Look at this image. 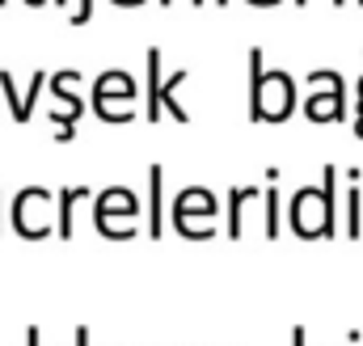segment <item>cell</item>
I'll return each instance as SVG.
<instances>
[{"label":"cell","mask_w":363,"mask_h":346,"mask_svg":"<svg viewBox=\"0 0 363 346\" xmlns=\"http://www.w3.org/2000/svg\"><path fill=\"white\" fill-rule=\"evenodd\" d=\"M26 346H43V330H38V325L26 330Z\"/></svg>","instance_id":"d6986e66"},{"label":"cell","mask_w":363,"mask_h":346,"mask_svg":"<svg viewBox=\"0 0 363 346\" xmlns=\"http://www.w3.org/2000/svg\"><path fill=\"white\" fill-rule=\"evenodd\" d=\"M291 4H300V9H304V4H308V0H291Z\"/></svg>","instance_id":"4dcf8cb0"},{"label":"cell","mask_w":363,"mask_h":346,"mask_svg":"<svg viewBox=\"0 0 363 346\" xmlns=\"http://www.w3.org/2000/svg\"><path fill=\"white\" fill-rule=\"evenodd\" d=\"M0 233H4V194H0Z\"/></svg>","instance_id":"4316f807"},{"label":"cell","mask_w":363,"mask_h":346,"mask_svg":"<svg viewBox=\"0 0 363 346\" xmlns=\"http://www.w3.org/2000/svg\"><path fill=\"white\" fill-rule=\"evenodd\" d=\"M4 4H9V0H0V9H4Z\"/></svg>","instance_id":"d6a6232c"},{"label":"cell","mask_w":363,"mask_h":346,"mask_svg":"<svg viewBox=\"0 0 363 346\" xmlns=\"http://www.w3.org/2000/svg\"><path fill=\"white\" fill-rule=\"evenodd\" d=\"M140 194L127 190V186H106L97 190L93 199V228L106 237V241H131L135 228H140Z\"/></svg>","instance_id":"8992f818"},{"label":"cell","mask_w":363,"mask_h":346,"mask_svg":"<svg viewBox=\"0 0 363 346\" xmlns=\"http://www.w3.org/2000/svg\"><path fill=\"white\" fill-rule=\"evenodd\" d=\"M97 199L89 186H64V190H55V224H60V241H72L77 237V207L81 203H89Z\"/></svg>","instance_id":"8fae6325"},{"label":"cell","mask_w":363,"mask_h":346,"mask_svg":"<svg viewBox=\"0 0 363 346\" xmlns=\"http://www.w3.org/2000/svg\"><path fill=\"white\" fill-rule=\"evenodd\" d=\"M245 4H254V9H274V4H283V0H245Z\"/></svg>","instance_id":"d4e9b609"},{"label":"cell","mask_w":363,"mask_h":346,"mask_svg":"<svg viewBox=\"0 0 363 346\" xmlns=\"http://www.w3.org/2000/svg\"><path fill=\"white\" fill-rule=\"evenodd\" d=\"M220 211H224V203L207 186H182L169 203V224L182 233V241H211Z\"/></svg>","instance_id":"3957f363"},{"label":"cell","mask_w":363,"mask_h":346,"mask_svg":"<svg viewBox=\"0 0 363 346\" xmlns=\"http://www.w3.org/2000/svg\"><path fill=\"white\" fill-rule=\"evenodd\" d=\"M114 9H140V4H148V0H110Z\"/></svg>","instance_id":"603a6c76"},{"label":"cell","mask_w":363,"mask_h":346,"mask_svg":"<svg viewBox=\"0 0 363 346\" xmlns=\"http://www.w3.org/2000/svg\"><path fill=\"white\" fill-rule=\"evenodd\" d=\"M135 97H140V85H135V77L123 72V68L97 72V81H93V89H89L93 114H97L101 123H118V127L140 114V110H135Z\"/></svg>","instance_id":"52a82bcc"},{"label":"cell","mask_w":363,"mask_h":346,"mask_svg":"<svg viewBox=\"0 0 363 346\" xmlns=\"http://www.w3.org/2000/svg\"><path fill=\"white\" fill-rule=\"evenodd\" d=\"M186 81H190V72H186V68H178V72H169V81L161 85V110H165L174 123H182V127L190 123V110H182V101H178V89L186 85Z\"/></svg>","instance_id":"2e32d148"},{"label":"cell","mask_w":363,"mask_h":346,"mask_svg":"<svg viewBox=\"0 0 363 346\" xmlns=\"http://www.w3.org/2000/svg\"><path fill=\"white\" fill-rule=\"evenodd\" d=\"M77 81H81V72H77V68H60V72H51L47 93L55 97V106L47 110V118H51V127H55V144H72V135H77V127H81L85 110H93L89 97L72 93Z\"/></svg>","instance_id":"ba28073f"},{"label":"cell","mask_w":363,"mask_h":346,"mask_svg":"<svg viewBox=\"0 0 363 346\" xmlns=\"http://www.w3.org/2000/svg\"><path fill=\"white\" fill-rule=\"evenodd\" d=\"M355 110H363V72L355 77Z\"/></svg>","instance_id":"7402d4cb"},{"label":"cell","mask_w":363,"mask_h":346,"mask_svg":"<svg viewBox=\"0 0 363 346\" xmlns=\"http://www.w3.org/2000/svg\"><path fill=\"white\" fill-rule=\"evenodd\" d=\"M21 4H30V9H43V4H47V0H21Z\"/></svg>","instance_id":"484cf974"},{"label":"cell","mask_w":363,"mask_h":346,"mask_svg":"<svg viewBox=\"0 0 363 346\" xmlns=\"http://www.w3.org/2000/svg\"><path fill=\"white\" fill-rule=\"evenodd\" d=\"M262 216H267V241L283 237V199H279V165L267 169V194H262Z\"/></svg>","instance_id":"5bb4252c"},{"label":"cell","mask_w":363,"mask_h":346,"mask_svg":"<svg viewBox=\"0 0 363 346\" xmlns=\"http://www.w3.org/2000/svg\"><path fill=\"white\" fill-rule=\"evenodd\" d=\"M347 173V199H342V233L351 237V241H359L363 237V173L351 165Z\"/></svg>","instance_id":"7c38bea8"},{"label":"cell","mask_w":363,"mask_h":346,"mask_svg":"<svg viewBox=\"0 0 363 346\" xmlns=\"http://www.w3.org/2000/svg\"><path fill=\"white\" fill-rule=\"evenodd\" d=\"M144 64H148V123H161L165 118V110H161V64H165V55H161V47H148V55H144Z\"/></svg>","instance_id":"9a60e30c"},{"label":"cell","mask_w":363,"mask_h":346,"mask_svg":"<svg viewBox=\"0 0 363 346\" xmlns=\"http://www.w3.org/2000/svg\"><path fill=\"white\" fill-rule=\"evenodd\" d=\"M308 342V334H304V325H296V330H291V346H304Z\"/></svg>","instance_id":"44dd1931"},{"label":"cell","mask_w":363,"mask_h":346,"mask_svg":"<svg viewBox=\"0 0 363 346\" xmlns=\"http://www.w3.org/2000/svg\"><path fill=\"white\" fill-rule=\"evenodd\" d=\"M300 110L296 77L283 68H267V51L250 47V123H287Z\"/></svg>","instance_id":"7a4b0ae2"},{"label":"cell","mask_w":363,"mask_h":346,"mask_svg":"<svg viewBox=\"0 0 363 346\" xmlns=\"http://www.w3.org/2000/svg\"><path fill=\"white\" fill-rule=\"evenodd\" d=\"M157 4H161V9H169V4H178V0H157ZM186 4H190V9H203L207 0H186Z\"/></svg>","instance_id":"cb8c5ba5"},{"label":"cell","mask_w":363,"mask_h":346,"mask_svg":"<svg viewBox=\"0 0 363 346\" xmlns=\"http://www.w3.org/2000/svg\"><path fill=\"white\" fill-rule=\"evenodd\" d=\"M347 4H351V0H334V9H347Z\"/></svg>","instance_id":"f1b7e54d"},{"label":"cell","mask_w":363,"mask_h":346,"mask_svg":"<svg viewBox=\"0 0 363 346\" xmlns=\"http://www.w3.org/2000/svg\"><path fill=\"white\" fill-rule=\"evenodd\" d=\"M355 4H359V9H363V0H355Z\"/></svg>","instance_id":"836d02e7"},{"label":"cell","mask_w":363,"mask_h":346,"mask_svg":"<svg viewBox=\"0 0 363 346\" xmlns=\"http://www.w3.org/2000/svg\"><path fill=\"white\" fill-rule=\"evenodd\" d=\"M51 4H55V9H68V4H72V0H51Z\"/></svg>","instance_id":"83f0119b"},{"label":"cell","mask_w":363,"mask_h":346,"mask_svg":"<svg viewBox=\"0 0 363 346\" xmlns=\"http://www.w3.org/2000/svg\"><path fill=\"white\" fill-rule=\"evenodd\" d=\"M165 233V169L148 165V241H161Z\"/></svg>","instance_id":"4fadbf2b"},{"label":"cell","mask_w":363,"mask_h":346,"mask_svg":"<svg viewBox=\"0 0 363 346\" xmlns=\"http://www.w3.org/2000/svg\"><path fill=\"white\" fill-rule=\"evenodd\" d=\"M304 81H308V97L300 101V110H304V118L308 123H347V114H351V106H347V77L338 72V68H313V72H304Z\"/></svg>","instance_id":"5b68a950"},{"label":"cell","mask_w":363,"mask_h":346,"mask_svg":"<svg viewBox=\"0 0 363 346\" xmlns=\"http://www.w3.org/2000/svg\"><path fill=\"white\" fill-rule=\"evenodd\" d=\"M267 194V186H233L228 190V199H224V233H228V241H241L245 237V207L250 203H258Z\"/></svg>","instance_id":"30bf717a"},{"label":"cell","mask_w":363,"mask_h":346,"mask_svg":"<svg viewBox=\"0 0 363 346\" xmlns=\"http://www.w3.org/2000/svg\"><path fill=\"white\" fill-rule=\"evenodd\" d=\"M9 224L21 241H51L60 237V224H55V190L47 186H21L13 194V207H9Z\"/></svg>","instance_id":"277c9868"},{"label":"cell","mask_w":363,"mask_h":346,"mask_svg":"<svg viewBox=\"0 0 363 346\" xmlns=\"http://www.w3.org/2000/svg\"><path fill=\"white\" fill-rule=\"evenodd\" d=\"M51 85V77H47V68H38L34 77H30V85L17 89L13 85V72H4L0 68V97H4V106H9V114H13V123H30L34 118V106H38V97H43V89Z\"/></svg>","instance_id":"9c48e42d"},{"label":"cell","mask_w":363,"mask_h":346,"mask_svg":"<svg viewBox=\"0 0 363 346\" xmlns=\"http://www.w3.org/2000/svg\"><path fill=\"white\" fill-rule=\"evenodd\" d=\"M72 346H93L89 325H77V330H72Z\"/></svg>","instance_id":"ac0fdd59"},{"label":"cell","mask_w":363,"mask_h":346,"mask_svg":"<svg viewBox=\"0 0 363 346\" xmlns=\"http://www.w3.org/2000/svg\"><path fill=\"white\" fill-rule=\"evenodd\" d=\"M220 4H228V0H216V9H220Z\"/></svg>","instance_id":"1f68e13d"},{"label":"cell","mask_w":363,"mask_h":346,"mask_svg":"<svg viewBox=\"0 0 363 346\" xmlns=\"http://www.w3.org/2000/svg\"><path fill=\"white\" fill-rule=\"evenodd\" d=\"M338 165H325L321 169V186H300L287 203V224L296 237L304 241H334L342 233V220H338Z\"/></svg>","instance_id":"6da1fadb"},{"label":"cell","mask_w":363,"mask_h":346,"mask_svg":"<svg viewBox=\"0 0 363 346\" xmlns=\"http://www.w3.org/2000/svg\"><path fill=\"white\" fill-rule=\"evenodd\" d=\"M68 21H72L77 30H81V26H89V21H93V0H81V4L68 13Z\"/></svg>","instance_id":"e0dca14e"},{"label":"cell","mask_w":363,"mask_h":346,"mask_svg":"<svg viewBox=\"0 0 363 346\" xmlns=\"http://www.w3.org/2000/svg\"><path fill=\"white\" fill-rule=\"evenodd\" d=\"M351 131H355V140H363V110H355V118H351Z\"/></svg>","instance_id":"ffe728a7"},{"label":"cell","mask_w":363,"mask_h":346,"mask_svg":"<svg viewBox=\"0 0 363 346\" xmlns=\"http://www.w3.org/2000/svg\"><path fill=\"white\" fill-rule=\"evenodd\" d=\"M347 342H351V346H355V342H359V334H355V330H351V338H347Z\"/></svg>","instance_id":"f546056e"}]
</instances>
